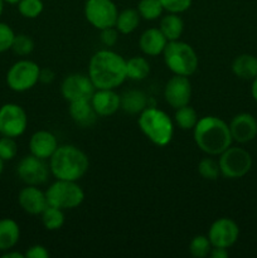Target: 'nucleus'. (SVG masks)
Masks as SVG:
<instances>
[{"label": "nucleus", "instance_id": "f03ea898", "mask_svg": "<svg viewBox=\"0 0 257 258\" xmlns=\"http://www.w3.org/2000/svg\"><path fill=\"white\" fill-rule=\"evenodd\" d=\"M193 139L199 150L209 156H218L233 143L229 125L217 116L199 118L193 128Z\"/></svg>", "mask_w": 257, "mask_h": 258}, {"label": "nucleus", "instance_id": "c03bdc74", "mask_svg": "<svg viewBox=\"0 0 257 258\" xmlns=\"http://www.w3.org/2000/svg\"><path fill=\"white\" fill-rule=\"evenodd\" d=\"M4 163H5V161L3 160L2 158H0V175H2L3 171H4Z\"/></svg>", "mask_w": 257, "mask_h": 258}, {"label": "nucleus", "instance_id": "72a5a7b5", "mask_svg": "<svg viewBox=\"0 0 257 258\" xmlns=\"http://www.w3.org/2000/svg\"><path fill=\"white\" fill-rule=\"evenodd\" d=\"M18 144L14 138L2 136L0 138V158L4 161H10L17 156Z\"/></svg>", "mask_w": 257, "mask_h": 258}, {"label": "nucleus", "instance_id": "58836bf2", "mask_svg": "<svg viewBox=\"0 0 257 258\" xmlns=\"http://www.w3.org/2000/svg\"><path fill=\"white\" fill-rule=\"evenodd\" d=\"M55 78V73L50 68H40L39 72V82L42 83H52Z\"/></svg>", "mask_w": 257, "mask_h": 258}, {"label": "nucleus", "instance_id": "cd10ccee", "mask_svg": "<svg viewBox=\"0 0 257 258\" xmlns=\"http://www.w3.org/2000/svg\"><path fill=\"white\" fill-rule=\"evenodd\" d=\"M42 223L47 231H58L65 224V211L55 207L48 206L44 211L42 212Z\"/></svg>", "mask_w": 257, "mask_h": 258}, {"label": "nucleus", "instance_id": "7c9ffc66", "mask_svg": "<svg viewBox=\"0 0 257 258\" xmlns=\"http://www.w3.org/2000/svg\"><path fill=\"white\" fill-rule=\"evenodd\" d=\"M212 243L208 236H196L189 243V253L194 258H206L209 256L212 249Z\"/></svg>", "mask_w": 257, "mask_h": 258}, {"label": "nucleus", "instance_id": "c85d7f7f", "mask_svg": "<svg viewBox=\"0 0 257 258\" xmlns=\"http://www.w3.org/2000/svg\"><path fill=\"white\" fill-rule=\"evenodd\" d=\"M138 12L143 19L153 22L161 17L164 8L160 0H140L138 4Z\"/></svg>", "mask_w": 257, "mask_h": 258}, {"label": "nucleus", "instance_id": "bb28decb", "mask_svg": "<svg viewBox=\"0 0 257 258\" xmlns=\"http://www.w3.org/2000/svg\"><path fill=\"white\" fill-rule=\"evenodd\" d=\"M199 117L197 111L191 107L190 105L181 106V107L176 108L175 115H174V122L178 126L180 130L189 131L193 130L194 126L198 122Z\"/></svg>", "mask_w": 257, "mask_h": 258}, {"label": "nucleus", "instance_id": "a18cd8bd", "mask_svg": "<svg viewBox=\"0 0 257 258\" xmlns=\"http://www.w3.org/2000/svg\"><path fill=\"white\" fill-rule=\"evenodd\" d=\"M4 2L8 3V4H18L20 0H4Z\"/></svg>", "mask_w": 257, "mask_h": 258}, {"label": "nucleus", "instance_id": "b1692460", "mask_svg": "<svg viewBox=\"0 0 257 258\" xmlns=\"http://www.w3.org/2000/svg\"><path fill=\"white\" fill-rule=\"evenodd\" d=\"M159 29L164 34V37L168 39V42L180 39L181 34L184 32V22L179 14L174 13H168L160 19Z\"/></svg>", "mask_w": 257, "mask_h": 258}, {"label": "nucleus", "instance_id": "4468645a", "mask_svg": "<svg viewBox=\"0 0 257 258\" xmlns=\"http://www.w3.org/2000/svg\"><path fill=\"white\" fill-rule=\"evenodd\" d=\"M191 92L193 90L189 77L174 75L166 82L164 88V98L170 107L176 110L181 106L189 105L191 100Z\"/></svg>", "mask_w": 257, "mask_h": 258}, {"label": "nucleus", "instance_id": "a19ab883", "mask_svg": "<svg viewBox=\"0 0 257 258\" xmlns=\"http://www.w3.org/2000/svg\"><path fill=\"white\" fill-rule=\"evenodd\" d=\"M3 257L4 258H25L24 253H20V252H18V251H13V248L9 249V251L3 252Z\"/></svg>", "mask_w": 257, "mask_h": 258}, {"label": "nucleus", "instance_id": "9b49d317", "mask_svg": "<svg viewBox=\"0 0 257 258\" xmlns=\"http://www.w3.org/2000/svg\"><path fill=\"white\" fill-rule=\"evenodd\" d=\"M96 87L91 81L90 76L83 73H72L65 77L60 83V93L67 102L87 100L95 93Z\"/></svg>", "mask_w": 257, "mask_h": 258}, {"label": "nucleus", "instance_id": "37998d69", "mask_svg": "<svg viewBox=\"0 0 257 258\" xmlns=\"http://www.w3.org/2000/svg\"><path fill=\"white\" fill-rule=\"evenodd\" d=\"M4 4H5L4 0H0V17H2L3 12H4Z\"/></svg>", "mask_w": 257, "mask_h": 258}, {"label": "nucleus", "instance_id": "c756f323", "mask_svg": "<svg viewBox=\"0 0 257 258\" xmlns=\"http://www.w3.org/2000/svg\"><path fill=\"white\" fill-rule=\"evenodd\" d=\"M17 5L19 14L27 19H35L42 14L44 9L42 0H20Z\"/></svg>", "mask_w": 257, "mask_h": 258}, {"label": "nucleus", "instance_id": "2eb2a0df", "mask_svg": "<svg viewBox=\"0 0 257 258\" xmlns=\"http://www.w3.org/2000/svg\"><path fill=\"white\" fill-rule=\"evenodd\" d=\"M229 130L233 141L247 144L257 136V118L252 113H237L229 122Z\"/></svg>", "mask_w": 257, "mask_h": 258}, {"label": "nucleus", "instance_id": "4be33fe9", "mask_svg": "<svg viewBox=\"0 0 257 258\" xmlns=\"http://www.w3.org/2000/svg\"><path fill=\"white\" fill-rule=\"evenodd\" d=\"M20 239V227L14 219H0V252L14 248Z\"/></svg>", "mask_w": 257, "mask_h": 258}, {"label": "nucleus", "instance_id": "a211bd4d", "mask_svg": "<svg viewBox=\"0 0 257 258\" xmlns=\"http://www.w3.org/2000/svg\"><path fill=\"white\" fill-rule=\"evenodd\" d=\"M58 146L55 135L48 130L35 131L29 139L30 154L43 160H49Z\"/></svg>", "mask_w": 257, "mask_h": 258}, {"label": "nucleus", "instance_id": "f3484780", "mask_svg": "<svg viewBox=\"0 0 257 258\" xmlns=\"http://www.w3.org/2000/svg\"><path fill=\"white\" fill-rule=\"evenodd\" d=\"M91 103L100 117H108L121 108V96L115 90H96L91 97Z\"/></svg>", "mask_w": 257, "mask_h": 258}, {"label": "nucleus", "instance_id": "6e6552de", "mask_svg": "<svg viewBox=\"0 0 257 258\" xmlns=\"http://www.w3.org/2000/svg\"><path fill=\"white\" fill-rule=\"evenodd\" d=\"M40 67L30 59H19L7 72V85L14 92H27L39 82Z\"/></svg>", "mask_w": 257, "mask_h": 258}, {"label": "nucleus", "instance_id": "2f4dec72", "mask_svg": "<svg viewBox=\"0 0 257 258\" xmlns=\"http://www.w3.org/2000/svg\"><path fill=\"white\" fill-rule=\"evenodd\" d=\"M198 173L206 180H217L221 175L218 161L213 158H203L198 164Z\"/></svg>", "mask_w": 257, "mask_h": 258}, {"label": "nucleus", "instance_id": "f257e3e1", "mask_svg": "<svg viewBox=\"0 0 257 258\" xmlns=\"http://www.w3.org/2000/svg\"><path fill=\"white\" fill-rule=\"evenodd\" d=\"M88 76L96 90H116L127 80L126 59L113 50H97L88 63Z\"/></svg>", "mask_w": 257, "mask_h": 258}, {"label": "nucleus", "instance_id": "ddd939ff", "mask_svg": "<svg viewBox=\"0 0 257 258\" xmlns=\"http://www.w3.org/2000/svg\"><path fill=\"white\" fill-rule=\"evenodd\" d=\"M207 236L213 247L229 248L238 241L239 227L233 219L222 217L211 224Z\"/></svg>", "mask_w": 257, "mask_h": 258}, {"label": "nucleus", "instance_id": "9d476101", "mask_svg": "<svg viewBox=\"0 0 257 258\" xmlns=\"http://www.w3.org/2000/svg\"><path fill=\"white\" fill-rule=\"evenodd\" d=\"M28 127V116L18 103H4L0 107V135L19 138Z\"/></svg>", "mask_w": 257, "mask_h": 258}, {"label": "nucleus", "instance_id": "79ce46f5", "mask_svg": "<svg viewBox=\"0 0 257 258\" xmlns=\"http://www.w3.org/2000/svg\"><path fill=\"white\" fill-rule=\"evenodd\" d=\"M251 96H252V98H253V100H254V102L257 103V77L254 78V80H252Z\"/></svg>", "mask_w": 257, "mask_h": 258}, {"label": "nucleus", "instance_id": "1a4fd4ad", "mask_svg": "<svg viewBox=\"0 0 257 258\" xmlns=\"http://www.w3.org/2000/svg\"><path fill=\"white\" fill-rule=\"evenodd\" d=\"M85 18L98 30L115 27L118 10L112 0H86L83 8Z\"/></svg>", "mask_w": 257, "mask_h": 258}, {"label": "nucleus", "instance_id": "aec40b11", "mask_svg": "<svg viewBox=\"0 0 257 258\" xmlns=\"http://www.w3.org/2000/svg\"><path fill=\"white\" fill-rule=\"evenodd\" d=\"M68 111H70V115L72 117V120L80 127H91L98 117L95 108L92 107L91 101L87 100L70 102Z\"/></svg>", "mask_w": 257, "mask_h": 258}, {"label": "nucleus", "instance_id": "0eeeda50", "mask_svg": "<svg viewBox=\"0 0 257 258\" xmlns=\"http://www.w3.org/2000/svg\"><path fill=\"white\" fill-rule=\"evenodd\" d=\"M219 156V170L226 179H241L252 168V156L246 149L229 146Z\"/></svg>", "mask_w": 257, "mask_h": 258}, {"label": "nucleus", "instance_id": "423d86ee", "mask_svg": "<svg viewBox=\"0 0 257 258\" xmlns=\"http://www.w3.org/2000/svg\"><path fill=\"white\" fill-rule=\"evenodd\" d=\"M48 206L55 207L62 211L78 208L85 201V191L77 181L55 179L45 190Z\"/></svg>", "mask_w": 257, "mask_h": 258}, {"label": "nucleus", "instance_id": "412c9836", "mask_svg": "<svg viewBox=\"0 0 257 258\" xmlns=\"http://www.w3.org/2000/svg\"><path fill=\"white\" fill-rule=\"evenodd\" d=\"M232 72L239 80L252 81L257 77V57L248 53L237 55L232 62Z\"/></svg>", "mask_w": 257, "mask_h": 258}, {"label": "nucleus", "instance_id": "39448f33", "mask_svg": "<svg viewBox=\"0 0 257 258\" xmlns=\"http://www.w3.org/2000/svg\"><path fill=\"white\" fill-rule=\"evenodd\" d=\"M164 63L174 75L190 77L197 72L199 58L194 48L183 40L168 42L163 52Z\"/></svg>", "mask_w": 257, "mask_h": 258}, {"label": "nucleus", "instance_id": "ea45409f", "mask_svg": "<svg viewBox=\"0 0 257 258\" xmlns=\"http://www.w3.org/2000/svg\"><path fill=\"white\" fill-rule=\"evenodd\" d=\"M209 256L212 258H227L228 257V248H221V247H212Z\"/></svg>", "mask_w": 257, "mask_h": 258}, {"label": "nucleus", "instance_id": "f8f14e48", "mask_svg": "<svg viewBox=\"0 0 257 258\" xmlns=\"http://www.w3.org/2000/svg\"><path fill=\"white\" fill-rule=\"evenodd\" d=\"M50 170L45 160L37 156L25 155L20 159L17 166V175L27 185H42L48 180Z\"/></svg>", "mask_w": 257, "mask_h": 258}, {"label": "nucleus", "instance_id": "a878e982", "mask_svg": "<svg viewBox=\"0 0 257 258\" xmlns=\"http://www.w3.org/2000/svg\"><path fill=\"white\" fill-rule=\"evenodd\" d=\"M150 75V63L145 57H134L126 60V77L131 81H144Z\"/></svg>", "mask_w": 257, "mask_h": 258}, {"label": "nucleus", "instance_id": "6ab92c4d", "mask_svg": "<svg viewBox=\"0 0 257 258\" xmlns=\"http://www.w3.org/2000/svg\"><path fill=\"white\" fill-rule=\"evenodd\" d=\"M166 44H168V39L164 37L159 28H149L139 38V47L141 52L149 57L163 54Z\"/></svg>", "mask_w": 257, "mask_h": 258}, {"label": "nucleus", "instance_id": "7ed1b4c3", "mask_svg": "<svg viewBox=\"0 0 257 258\" xmlns=\"http://www.w3.org/2000/svg\"><path fill=\"white\" fill-rule=\"evenodd\" d=\"M88 168V156L75 145H59L49 159L50 174L60 180L78 181L86 175Z\"/></svg>", "mask_w": 257, "mask_h": 258}, {"label": "nucleus", "instance_id": "393cba45", "mask_svg": "<svg viewBox=\"0 0 257 258\" xmlns=\"http://www.w3.org/2000/svg\"><path fill=\"white\" fill-rule=\"evenodd\" d=\"M140 19L141 17L139 14L138 9L127 8V9H123L122 12L118 13L117 19H116L115 23V28L120 34H131L139 27Z\"/></svg>", "mask_w": 257, "mask_h": 258}, {"label": "nucleus", "instance_id": "20e7f679", "mask_svg": "<svg viewBox=\"0 0 257 258\" xmlns=\"http://www.w3.org/2000/svg\"><path fill=\"white\" fill-rule=\"evenodd\" d=\"M139 127L149 141L156 146H166L174 136V121L165 111L148 106L139 113Z\"/></svg>", "mask_w": 257, "mask_h": 258}, {"label": "nucleus", "instance_id": "4c0bfd02", "mask_svg": "<svg viewBox=\"0 0 257 258\" xmlns=\"http://www.w3.org/2000/svg\"><path fill=\"white\" fill-rule=\"evenodd\" d=\"M25 258H48L50 256L49 251L42 244H33L25 251Z\"/></svg>", "mask_w": 257, "mask_h": 258}, {"label": "nucleus", "instance_id": "e433bc0d", "mask_svg": "<svg viewBox=\"0 0 257 258\" xmlns=\"http://www.w3.org/2000/svg\"><path fill=\"white\" fill-rule=\"evenodd\" d=\"M101 35H100V39L102 42V44L105 47H113V45L117 43L118 39V32L115 27H111V28H106V29L100 30Z\"/></svg>", "mask_w": 257, "mask_h": 258}, {"label": "nucleus", "instance_id": "dca6fc26", "mask_svg": "<svg viewBox=\"0 0 257 258\" xmlns=\"http://www.w3.org/2000/svg\"><path fill=\"white\" fill-rule=\"evenodd\" d=\"M18 203L25 213L32 216L42 214L48 207L45 191L40 190L37 185H27L23 188L18 194Z\"/></svg>", "mask_w": 257, "mask_h": 258}, {"label": "nucleus", "instance_id": "c9c22d12", "mask_svg": "<svg viewBox=\"0 0 257 258\" xmlns=\"http://www.w3.org/2000/svg\"><path fill=\"white\" fill-rule=\"evenodd\" d=\"M164 10L174 14H181L191 7L193 0H160Z\"/></svg>", "mask_w": 257, "mask_h": 258}, {"label": "nucleus", "instance_id": "f704fd0d", "mask_svg": "<svg viewBox=\"0 0 257 258\" xmlns=\"http://www.w3.org/2000/svg\"><path fill=\"white\" fill-rule=\"evenodd\" d=\"M15 38V33L13 28L7 23L0 22V53L12 49L13 40Z\"/></svg>", "mask_w": 257, "mask_h": 258}, {"label": "nucleus", "instance_id": "473e14b6", "mask_svg": "<svg viewBox=\"0 0 257 258\" xmlns=\"http://www.w3.org/2000/svg\"><path fill=\"white\" fill-rule=\"evenodd\" d=\"M12 50L19 57H27L34 50V40L28 34H15Z\"/></svg>", "mask_w": 257, "mask_h": 258}, {"label": "nucleus", "instance_id": "5701e85b", "mask_svg": "<svg viewBox=\"0 0 257 258\" xmlns=\"http://www.w3.org/2000/svg\"><path fill=\"white\" fill-rule=\"evenodd\" d=\"M148 107V96L139 90H128L121 95V108L130 115H139Z\"/></svg>", "mask_w": 257, "mask_h": 258}]
</instances>
